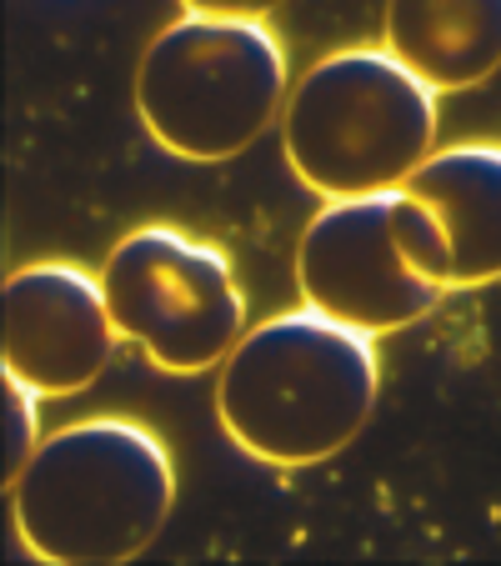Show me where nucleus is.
I'll return each mask as SVG.
<instances>
[{
	"label": "nucleus",
	"instance_id": "obj_1",
	"mask_svg": "<svg viewBox=\"0 0 501 566\" xmlns=\"http://www.w3.org/2000/svg\"><path fill=\"white\" fill-rule=\"evenodd\" d=\"M372 342L311 306L251 326L216 381L226 437L267 467H316L352 447L382 386Z\"/></svg>",
	"mask_w": 501,
	"mask_h": 566
},
{
	"label": "nucleus",
	"instance_id": "obj_2",
	"mask_svg": "<svg viewBox=\"0 0 501 566\" xmlns=\"http://www.w3.org/2000/svg\"><path fill=\"white\" fill-rule=\"evenodd\" d=\"M11 496L31 556L51 566H116L160 536L176 506V467L156 431L91 417L45 437Z\"/></svg>",
	"mask_w": 501,
	"mask_h": 566
},
{
	"label": "nucleus",
	"instance_id": "obj_3",
	"mask_svg": "<svg viewBox=\"0 0 501 566\" xmlns=\"http://www.w3.org/2000/svg\"><path fill=\"white\" fill-rule=\"evenodd\" d=\"M281 146L296 181L326 201L401 191L437 146V91L386 45H346L291 86Z\"/></svg>",
	"mask_w": 501,
	"mask_h": 566
},
{
	"label": "nucleus",
	"instance_id": "obj_4",
	"mask_svg": "<svg viewBox=\"0 0 501 566\" xmlns=\"http://www.w3.org/2000/svg\"><path fill=\"white\" fill-rule=\"evenodd\" d=\"M286 96V51L261 21L181 15L136 65L140 126L196 166L241 156Z\"/></svg>",
	"mask_w": 501,
	"mask_h": 566
},
{
	"label": "nucleus",
	"instance_id": "obj_5",
	"mask_svg": "<svg viewBox=\"0 0 501 566\" xmlns=\"http://www.w3.org/2000/svg\"><path fill=\"white\" fill-rule=\"evenodd\" d=\"M101 286L116 332L160 371L196 376L221 366L246 336V296L231 256L176 226H140L121 235Z\"/></svg>",
	"mask_w": 501,
	"mask_h": 566
},
{
	"label": "nucleus",
	"instance_id": "obj_6",
	"mask_svg": "<svg viewBox=\"0 0 501 566\" xmlns=\"http://www.w3.org/2000/svg\"><path fill=\"white\" fill-rule=\"evenodd\" d=\"M296 286L311 311L366 336L416 326L447 291L406 261L396 191L321 206L296 247Z\"/></svg>",
	"mask_w": 501,
	"mask_h": 566
},
{
	"label": "nucleus",
	"instance_id": "obj_7",
	"mask_svg": "<svg viewBox=\"0 0 501 566\" xmlns=\"http://www.w3.org/2000/svg\"><path fill=\"white\" fill-rule=\"evenodd\" d=\"M116 321L106 286L65 261H35L6 281V332L0 361L6 376L31 386L35 396L86 391L111 361Z\"/></svg>",
	"mask_w": 501,
	"mask_h": 566
},
{
	"label": "nucleus",
	"instance_id": "obj_8",
	"mask_svg": "<svg viewBox=\"0 0 501 566\" xmlns=\"http://www.w3.org/2000/svg\"><path fill=\"white\" fill-rule=\"evenodd\" d=\"M441 226V286L477 291L501 281V146L467 140V146L431 150L401 186Z\"/></svg>",
	"mask_w": 501,
	"mask_h": 566
},
{
	"label": "nucleus",
	"instance_id": "obj_9",
	"mask_svg": "<svg viewBox=\"0 0 501 566\" xmlns=\"http://www.w3.org/2000/svg\"><path fill=\"white\" fill-rule=\"evenodd\" d=\"M386 51L431 91H471L501 71V0H386Z\"/></svg>",
	"mask_w": 501,
	"mask_h": 566
},
{
	"label": "nucleus",
	"instance_id": "obj_10",
	"mask_svg": "<svg viewBox=\"0 0 501 566\" xmlns=\"http://www.w3.org/2000/svg\"><path fill=\"white\" fill-rule=\"evenodd\" d=\"M35 401L41 396L31 391V386H21L15 376H6L0 381V417H6V457H0V476H6V486H15V476L25 471V461L35 457Z\"/></svg>",
	"mask_w": 501,
	"mask_h": 566
},
{
	"label": "nucleus",
	"instance_id": "obj_11",
	"mask_svg": "<svg viewBox=\"0 0 501 566\" xmlns=\"http://www.w3.org/2000/svg\"><path fill=\"white\" fill-rule=\"evenodd\" d=\"M186 15H221V21H261L286 0H181Z\"/></svg>",
	"mask_w": 501,
	"mask_h": 566
}]
</instances>
